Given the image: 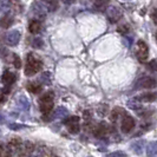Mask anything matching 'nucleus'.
<instances>
[{"label": "nucleus", "instance_id": "obj_37", "mask_svg": "<svg viewBox=\"0 0 157 157\" xmlns=\"http://www.w3.org/2000/svg\"><path fill=\"white\" fill-rule=\"evenodd\" d=\"M2 121H4V116H2V115H1V113H0V123H1V122H2Z\"/></svg>", "mask_w": 157, "mask_h": 157}, {"label": "nucleus", "instance_id": "obj_35", "mask_svg": "<svg viewBox=\"0 0 157 157\" xmlns=\"http://www.w3.org/2000/svg\"><path fill=\"white\" fill-rule=\"evenodd\" d=\"M64 4H67V5H70V4H72V2H75L76 0H62Z\"/></svg>", "mask_w": 157, "mask_h": 157}, {"label": "nucleus", "instance_id": "obj_4", "mask_svg": "<svg viewBox=\"0 0 157 157\" xmlns=\"http://www.w3.org/2000/svg\"><path fill=\"white\" fill-rule=\"evenodd\" d=\"M32 13L39 19H45L47 10L41 1H37V2H33L32 5Z\"/></svg>", "mask_w": 157, "mask_h": 157}, {"label": "nucleus", "instance_id": "obj_23", "mask_svg": "<svg viewBox=\"0 0 157 157\" xmlns=\"http://www.w3.org/2000/svg\"><path fill=\"white\" fill-rule=\"evenodd\" d=\"M105 132H106V126L104 125V124H99L94 131V136H97V137H102Z\"/></svg>", "mask_w": 157, "mask_h": 157}, {"label": "nucleus", "instance_id": "obj_24", "mask_svg": "<svg viewBox=\"0 0 157 157\" xmlns=\"http://www.w3.org/2000/svg\"><path fill=\"white\" fill-rule=\"evenodd\" d=\"M66 126H67L70 134H78L79 129H80L78 123H72V124H69V125H66Z\"/></svg>", "mask_w": 157, "mask_h": 157}, {"label": "nucleus", "instance_id": "obj_14", "mask_svg": "<svg viewBox=\"0 0 157 157\" xmlns=\"http://www.w3.org/2000/svg\"><path fill=\"white\" fill-rule=\"evenodd\" d=\"M26 89H27L29 92H31V94H39V92H41V90H43V86H41V84H39V83L30 82V83L27 84Z\"/></svg>", "mask_w": 157, "mask_h": 157}, {"label": "nucleus", "instance_id": "obj_2", "mask_svg": "<svg viewBox=\"0 0 157 157\" xmlns=\"http://www.w3.org/2000/svg\"><path fill=\"white\" fill-rule=\"evenodd\" d=\"M53 99H55V94L52 91H48L44 94L39 99V108L40 111L45 115H48L52 109H53Z\"/></svg>", "mask_w": 157, "mask_h": 157}, {"label": "nucleus", "instance_id": "obj_20", "mask_svg": "<svg viewBox=\"0 0 157 157\" xmlns=\"http://www.w3.org/2000/svg\"><path fill=\"white\" fill-rule=\"evenodd\" d=\"M109 1H110V0H94V6L96 10H98V11H103V10H105V7L108 6Z\"/></svg>", "mask_w": 157, "mask_h": 157}, {"label": "nucleus", "instance_id": "obj_34", "mask_svg": "<svg viewBox=\"0 0 157 157\" xmlns=\"http://www.w3.org/2000/svg\"><path fill=\"white\" fill-rule=\"evenodd\" d=\"M151 18H152L154 23L156 24V23H157V21H156V10H154V11H152V14H151Z\"/></svg>", "mask_w": 157, "mask_h": 157}, {"label": "nucleus", "instance_id": "obj_6", "mask_svg": "<svg viewBox=\"0 0 157 157\" xmlns=\"http://www.w3.org/2000/svg\"><path fill=\"white\" fill-rule=\"evenodd\" d=\"M156 86V80L151 77H143L137 80L135 89H152Z\"/></svg>", "mask_w": 157, "mask_h": 157}, {"label": "nucleus", "instance_id": "obj_5", "mask_svg": "<svg viewBox=\"0 0 157 157\" xmlns=\"http://www.w3.org/2000/svg\"><path fill=\"white\" fill-rule=\"evenodd\" d=\"M149 56V48L148 45L145 44L144 40H140L137 43V58L141 60V62H145L147 58Z\"/></svg>", "mask_w": 157, "mask_h": 157}, {"label": "nucleus", "instance_id": "obj_25", "mask_svg": "<svg viewBox=\"0 0 157 157\" xmlns=\"http://www.w3.org/2000/svg\"><path fill=\"white\" fill-rule=\"evenodd\" d=\"M8 128H10L11 130H13V131H18V130H21L24 128H26V125L19 124V123H10V124H8Z\"/></svg>", "mask_w": 157, "mask_h": 157}, {"label": "nucleus", "instance_id": "obj_30", "mask_svg": "<svg viewBox=\"0 0 157 157\" xmlns=\"http://www.w3.org/2000/svg\"><path fill=\"white\" fill-rule=\"evenodd\" d=\"M41 80H43L44 84H47V85L51 84V83H50V82H51V80H50V72H45V73L41 76Z\"/></svg>", "mask_w": 157, "mask_h": 157}, {"label": "nucleus", "instance_id": "obj_7", "mask_svg": "<svg viewBox=\"0 0 157 157\" xmlns=\"http://www.w3.org/2000/svg\"><path fill=\"white\" fill-rule=\"evenodd\" d=\"M106 17H108L109 21H111V23H117L118 20L121 19V17H122V12L116 6H109L108 10H106Z\"/></svg>", "mask_w": 157, "mask_h": 157}, {"label": "nucleus", "instance_id": "obj_16", "mask_svg": "<svg viewBox=\"0 0 157 157\" xmlns=\"http://www.w3.org/2000/svg\"><path fill=\"white\" fill-rule=\"evenodd\" d=\"M144 145H145V142L143 140H138V141H135L131 144V148L136 154H142V151L144 149Z\"/></svg>", "mask_w": 157, "mask_h": 157}, {"label": "nucleus", "instance_id": "obj_10", "mask_svg": "<svg viewBox=\"0 0 157 157\" xmlns=\"http://www.w3.org/2000/svg\"><path fill=\"white\" fill-rule=\"evenodd\" d=\"M136 99H138L140 102H155L156 101V94L155 92H145V94H142L138 97H136Z\"/></svg>", "mask_w": 157, "mask_h": 157}, {"label": "nucleus", "instance_id": "obj_17", "mask_svg": "<svg viewBox=\"0 0 157 157\" xmlns=\"http://www.w3.org/2000/svg\"><path fill=\"white\" fill-rule=\"evenodd\" d=\"M128 106H129L130 109H132V110L138 111V112H140V110H143L142 102H140V101H138V99H136V98H134V99H130V101L128 102Z\"/></svg>", "mask_w": 157, "mask_h": 157}, {"label": "nucleus", "instance_id": "obj_8", "mask_svg": "<svg viewBox=\"0 0 157 157\" xmlns=\"http://www.w3.org/2000/svg\"><path fill=\"white\" fill-rule=\"evenodd\" d=\"M19 41H20V32L17 30L8 32L6 36V43L8 46H17Z\"/></svg>", "mask_w": 157, "mask_h": 157}, {"label": "nucleus", "instance_id": "obj_9", "mask_svg": "<svg viewBox=\"0 0 157 157\" xmlns=\"http://www.w3.org/2000/svg\"><path fill=\"white\" fill-rule=\"evenodd\" d=\"M17 79V76L13 73V72H10V71H6V72H4V75H2V77H1V82L5 84V85H12L14 82H16Z\"/></svg>", "mask_w": 157, "mask_h": 157}, {"label": "nucleus", "instance_id": "obj_29", "mask_svg": "<svg viewBox=\"0 0 157 157\" xmlns=\"http://www.w3.org/2000/svg\"><path fill=\"white\" fill-rule=\"evenodd\" d=\"M32 46L34 48H41L43 47V40L40 38H36V39L32 41Z\"/></svg>", "mask_w": 157, "mask_h": 157}, {"label": "nucleus", "instance_id": "obj_27", "mask_svg": "<svg viewBox=\"0 0 157 157\" xmlns=\"http://www.w3.org/2000/svg\"><path fill=\"white\" fill-rule=\"evenodd\" d=\"M13 65L16 69H20L21 67V59L20 57L17 55H13Z\"/></svg>", "mask_w": 157, "mask_h": 157}, {"label": "nucleus", "instance_id": "obj_21", "mask_svg": "<svg viewBox=\"0 0 157 157\" xmlns=\"http://www.w3.org/2000/svg\"><path fill=\"white\" fill-rule=\"evenodd\" d=\"M34 149H36V147H34L33 143H31V142H25L20 150H23L24 154H31Z\"/></svg>", "mask_w": 157, "mask_h": 157}, {"label": "nucleus", "instance_id": "obj_33", "mask_svg": "<svg viewBox=\"0 0 157 157\" xmlns=\"http://www.w3.org/2000/svg\"><path fill=\"white\" fill-rule=\"evenodd\" d=\"M150 69L154 71V72L156 71V60H155V59L151 60V63H150Z\"/></svg>", "mask_w": 157, "mask_h": 157}, {"label": "nucleus", "instance_id": "obj_13", "mask_svg": "<svg viewBox=\"0 0 157 157\" xmlns=\"http://www.w3.org/2000/svg\"><path fill=\"white\" fill-rule=\"evenodd\" d=\"M18 106L24 111L30 110V101H29V98H26L25 96H20L18 98Z\"/></svg>", "mask_w": 157, "mask_h": 157}, {"label": "nucleus", "instance_id": "obj_22", "mask_svg": "<svg viewBox=\"0 0 157 157\" xmlns=\"http://www.w3.org/2000/svg\"><path fill=\"white\" fill-rule=\"evenodd\" d=\"M123 113H124V110H123V109L115 108L113 111H111V121H112V122H116L118 119V117H119L121 115H123Z\"/></svg>", "mask_w": 157, "mask_h": 157}, {"label": "nucleus", "instance_id": "obj_32", "mask_svg": "<svg viewBox=\"0 0 157 157\" xmlns=\"http://www.w3.org/2000/svg\"><path fill=\"white\" fill-rule=\"evenodd\" d=\"M129 29H128V25H123V26H121V27H118V32H121V33H125Z\"/></svg>", "mask_w": 157, "mask_h": 157}, {"label": "nucleus", "instance_id": "obj_1", "mask_svg": "<svg viewBox=\"0 0 157 157\" xmlns=\"http://www.w3.org/2000/svg\"><path fill=\"white\" fill-rule=\"evenodd\" d=\"M43 67V63L40 62L39 59H37L33 55L27 56V64H26V67H25V75L31 77L33 75H36L37 72H39Z\"/></svg>", "mask_w": 157, "mask_h": 157}, {"label": "nucleus", "instance_id": "obj_15", "mask_svg": "<svg viewBox=\"0 0 157 157\" xmlns=\"http://www.w3.org/2000/svg\"><path fill=\"white\" fill-rule=\"evenodd\" d=\"M48 12H53L58 8V1L57 0H40Z\"/></svg>", "mask_w": 157, "mask_h": 157}, {"label": "nucleus", "instance_id": "obj_36", "mask_svg": "<svg viewBox=\"0 0 157 157\" xmlns=\"http://www.w3.org/2000/svg\"><path fill=\"white\" fill-rule=\"evenodd\" d=\"M5 101V97H4V94H0V102H4Z\"/></svg>", "mask_w": 157, "mask_h": 157}, {"label": "nucleus", "instance_id": "obj_12", "mask_svg": "<svg viewBox=\"0 0 157 157\" xmlns=\"http://www.w3.org/2000/svg\"><path fill=\"white\" fill-rule=\"evenodd\" d=\"M14 23V18L11 14H5L4 17H1L0 19V26L4 29H8L10 26H12V24Z\"/></svg>", "mask_w": 157, "mask_h": 157}, {"label": "nucleus", "instance_id": "obj_11", "mask_svg": "<svg viewBox=\"0 0 157 157\" xmlns=\"http://www.w3.org/2000/svg\"><path fill=\"white\" fill-rule=\"evenodd\" d=\"M29 31L31 32L32 34H38L40 31H41V24L38 19H34L30 21V25H29Z\"/></svg>", "mask_w": 157, "mask_h": 157}, {"label": "nucleus", "instance_id": "obj_26", "mask_svg": "<svg viewBox=\"0 0 157 157\" xmlns=\"http://www.w3.org/2000/svg\"><path fill=\"white\" fill-rule=\"evenodd\" d=\"M20 144H21L20 138H12V140L10 141V143H8V145H10V147H13L14 149L19 148V147H20Z\"/></svg>", "mask_w": 157, "mask_h": 157}, {"label": "nucleus", "instance_id": "obj_38", "mask_svg": "<svg viewBox=\"0 0 157 157\" xmlns=\"http://www.w3.org/2000/svg\"><path fill=\"white\" fill-rule=\"evenodd\" d=\"M0 135H1V131H0Z\"/></svg>", "mask_w": 157, "mask_h": 157}, {"label": "nucleus", "instance_id": "obj_19", "mask_svg": "<svg viewBox=\"0 0 157 157\" xmlns=\"http://www.w3.org/2000/svg\"><path fill=\"white\" fill-rule=\"evenodd\" d=\"M147 155L148 156H156L157 155V143L155 141L150 142L147 148Z\"/></svg>", "mask_w": 157, "mask_h": 157}, {"label": "nucleus", "instance_id": "obj_31", "mask_svg": "<svg viewBox=\"0 0 157 157\" xmlns=\"http://www.w3.org/2000/svg\"><path fill=\"white\" fill-rule=\"evenodd\" d=\"M110 156L115 157V156H126L125 152H123V151H115V152H111Z\"/></svg>", "mask_w": 157, "mask_h": 157}, {"label": "nucleus", "instance_id": "obj_18", "mask_svg": "<svg viewBox=\"0 0 157 157\" xmlns=\"http://www.w3.org/2000/svg\"><path fill=\"white\" fill-rule=\"evenodd\" d=\"M69 115V111L64 106H58L53 112V118H64Z\"/></svg>", "mask_w": 157, "mask_h": 157}, {"label": "nucleus", "instance_id": "obj_28", "mask_svg": "<svg viewBox=\"0 0 157 157\" xmlns=\"http://www.w3.org/2000/svg\"><path fill=\"white\" fill-rule=\"evenodd\" d=\"M79 122V117L78 116H73V117L67 118L66 121H64V124L65 125H69V124H72V123H78Z\"/></svg>", "mask_w": 157, "mask_h": 157}, {"label": "nucleus", "instance_id": "obj_3", "mask_svg": "<svg viewBox=\"0 0 157 157\" xmlns=\"http://www.w3.org/2000/svg\"><path fill=\"white\" fill-rule=\"evenodd\" d=\"M124 116L122 118V124H121V128H122V131L123 132H130L132 129L136 125V122H135L134 117H131L130 115H126V113H123Z\"/></svg>", "mask_w": 157, "mask_h": 157}]
</instances>
